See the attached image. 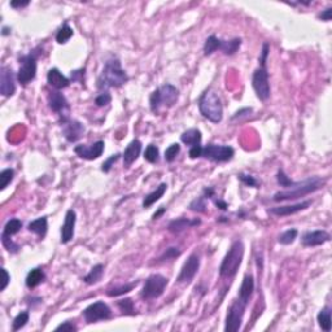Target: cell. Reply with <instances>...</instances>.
Masks as SVG:
<instances>
[{
	"label": "cell",
	"mask_w": 332,
	"mask_h": 332,
	"mask_svg": "<svg viewBox=\"0 0 332 332\" xmlns=\"http://www.w3.org/2000/svg\"><path fill=\"white\" fill-rule=\"evenodd\" d=\"M103 274H104V266H103L102 263H98V265H95L94 267L90 270V273L83 277L82 280L85 281L87 285H94L102 280Z\"/></svg>",
	"instance_id": "obj_29"
},
{
	"label": "cell",
	"mask_w": 332,
	"mask_h": 332,
	"mask_svg": "<svg viewBox=\"0 0 332 332\" xmlns=\"http://www.w3.org/2000/svg\"><path fill=\"white\" fill-rule=\"evenodd\" d=\"M104 141L98 140L95 141L94 144L91 145H75L74 152L75 155L79 157V158H83V160L87 161H94L98 160L99 157L102 156L103 152H104Z\"/></svg>",
	"instance_id": "obj_16"
},
{
	"label": "cell",
	"mask_w": 332,
	"mask_h": 332,
	"mask_svg": "<svg viewBox=\"0 0 332 332\" xmlns=\"http://www.w3.org/2000/svg\"><path fill=\"white\" fill-rule=\"evenodd\" d=\"M269 52H270V44L269 43L262 44L261 55H260V59H258L260 67H266V63H267V57H269Z\"/></svg>",
	"instance_id": "obj_46"
},
{
	"label": "cell",
	"mask_w": 332,
	"mask_h": 332,
	"mask_svg": "<svg viewBox=\"0 0 332 332\" xmlns=\"http://www.w3.org/2000/svg\"><path fill=\"white\" fill-rule=\"evenodd\" d=\"M120 157H121V155H120V153H116V155H112L109 158H106V160L104 161V162H103V165H102V172L109 173L110 169H112V166H113V165L116 164L118 160H120Z\"/></svg>",
	"instance_id": "obj_45"
},
{
	"label": "cell",
	"mask_w": 332,
	"mask_h": 332,
	"mask_svg": "<svg viewBox=\"0 0 332 332\" xmlns=\"http://www.w3.org/2000/svg\"><path fill=\"white\" fill-rule=\"evenodd\" d=\"M82 315L87 323H96L99 320H108L112 318V309L104 301H96L88 305L82 312Z\"/></svg>",
	"instance_id": "obj_11"
},
{
	"label": "cell",
	"mask_w": 332,
	"mask_h": 332,
	"mask_svg": "<svg viewBox=\"0 0 332 332\" xmlns=\"http://www.w3.org/2000/svg\"><path fill=\"white\" fill-rule=\"evenodd\" d=\"M246 304L243 302L242 300L232 301V304L230 305V308L227 309V315L226 320H225V331L226 332H236L240 330L243 323V318L245 314Z\"/></svg>",
	"instance_id": "obj_7"
},
{
	"label": "cell",
	"mask_w": 332,
	"mask_h": 332,
	"mask_svg": "<svg viewBox=\"0 0 332 332\" xmlns=\"http://www.w3.org/2000/svg\"><path fill=\"white\" fill-rule=\"evenodd\" d=\"M244 244L242 240H235L230 249L223 257L222 263L219 266V277L221 278H234L238 273L239 267L242 265L244 257Z\"/></svg>",
	"instance_id": "obj_5"
},
{
	"label": "cell",
	"mask_w": 332,
	"mask_h": 332,
	"mask_svg": "<svg viewBox=\"0 0 332 332\" xmlns=\"http://www.w3.org/2000/svg\"><path fill=\"white\" fill-rule=\"evenodd\" d=\"M297 235H298V231H297L296 228H291V230L284 231L283 234L279 235L278 242H279V244H281V245H289V244H292V243L296 240Z\"/></svg>",
	"instance_id": "obj_36"
},
{
	"label": "cell",
	"mask_w": 332,
	"mask_h": 332,
	"mask_svg": "<svg viewBox=\"0 0 332 332\" xmlns=\"http://www.w3.org/2000/svg\"><path fill=\"white\" fill-rule=\"evenodd\" d=\"M182 254V250L179 248H175V246H172V248H168L165 250V253L158 258L160 262H165V261H170V260H174V258L179 257Z\"/></svg>",
	"instance_id": "obj_41"
},
{
	"label": "cell",
	"mask_w": 332,
	"mask_h": 332,
	"mask_svg": "<svg viewBox=\"0 0 332 332\" xmlns=\"http://www.w3.org/2000/svg\"><path fill=\"white\" fill-rule=\"evenodd\" d=\"M169 284V279L161 274H152L145 279V283L143 285V289L140 292V297L143 300H155L162 296L165 289Z\"/></svg>",
	"instance_id": "obj_6"
},
{
	"label": "cell",
	"mask_w": 332,
	"mask_h": 332,
	"mask_svg": "<svg viewBox=\"0 0 332 332\" xmlns=\"http://www.w3.org/2000/svg\"><path fill=\"white\" fill-rule=\"evenodd\" d=\"M316 320L319 327L326 332L331 331V308L330 306H324L316 315Z\"/></svg>",
	"instance_id": "obj_31"
},
{
	"label": "cell",
	"mask_w": 332,
	"mask_h": 332,
	"mask_svg": "<svg viewBox=\"0 0 332 332\" xmlns=\"http://www.w3.org/2000/svg\"><path fill=\"white\" fill-rule=\"evenodd\" d=\"M242 46V39L240 38H234L230 40H221V47L219 51H222L223 55L232 56L239 51V48Z\"/></svg>",
	"instance_id": "obj_27"
},
{
	"label": "cell",
	"mask_w": 332,
	"mask_h": 332,
	"mask_svg": "<svg viewBox=\"0 0 332 332\" xmlns=\"http://www.w3.org/2000/svg\"><path fill=\"white\" fill-rule=\"evenodd\" d=\"M312 205V201L310 200H306V201H301V203L297 204H291V205H280V207H275L269 209V213L274 215H278V217H288V215L296 214L298 211H302L305 209H308L309 207Z\"/></svg>",
	"instance_id": "obj_19"
},
{
	"label": "cell",
	"mask_w": 332,
	"mask_h": 332,
	"mask_svg": "<svg viewBox=\"0 0 332 332\" xmlns=\"http://www.w3.org/2000/svg\"><path fill=\"white\" fill-rule=\"evenodd\" d=\"M129 81V75L122 69L118 59H109L104 64L102 73L98 78L99 91H109V88H118Z\"/></svg>",
	"instance_id": "obj_1"
},
{
	"label": "cell",
	"mask_w": 332,
	"mask_h": 332,
	"mask_svg": "<svg viewBox=\"0 0 332 332\" xmlns=\"http://www.w3.org/2000/svg\"><path fill=\"white\" fill-rule=\"evenodd\" d=\"M46 279V274L40 267L33 269L29 271L28 277H26V287L28 288H35Z\"/></svg>",
	"instance_id": "obj_26"
},
{
	"label": "cell",
	"mask_w": 332,
	"mask_h": 332,
	"mask_svg": "<svg viewBox=\"0 0 332 332\" xmlns=\"http://www.w3.org/2000/svg\"><path fill=\"white\" fill-rule=\"evenodd\" d=\"M48 106L52 112H55L60 116V118L69 117V112H70V105L68 103L67 98L64 96L60 91H50L47 96Z\"/></svg>",
	"instance_id": "obj_14"
},
{
	"label": "cell",
	"mask_w": 332,
	"mask_h": 332,
	"mask_svg": "<svg viewBox=\"0 0 332 332\" xmlns=\"http://www.w3.org/2000/svg\"><path fill=\"white\" fill-rule=\"evenodd\" d=\"M199 225H201V221H200L199 218L190 219L182 217V218L173 219L172 222L168 225V230L170 231L172 234H180V232H183L184 230L191 228V227L199 226Z\"/></svg>",
	"instance_id": "obj_22"
},
{
	"label": "cell",
	"mask_w": 332,
	"mask_h": 332,
	"mask_svg": "<svg viewBox=\"0 0 332 332\" xmlns=\"http://www.w3.org/2000/svg\"><path fill=\"white\" fill-rule=\"evenodd\" d=\"M166 190H168V184L161 183L160 186L155 190V191L151 192V193H148V195L145 196L144 200H143V207L149 208L151 205H153V204L156 203V201H158V200L165 195Z\"/></svg>",
	"instance_id": "obj_28"
},
{
	"label": "cell",
	"mask_w": 332,
	"mask_h": 332,
	"mask_svg": "<svg viewBox=\"0 0 332 332\" xmlns=\"http://www.w3.org/2000/svg\"><path fill=\"white\" fill-rule=\"evenodd\" d=\"M326 180L319 178V176H313V178H308V179L302 180V182H293L291 187L285 188L283 191L277 192L273 196L274 201H291V200H297L300 197L313 193V192L318 191L323 187Z\"/></svg>",
	"instance_id": "obj_2"
},
{
	"label": "cell",
	"mask_w": 332,
	"mask_h": 332,
	"mask_svg": "<svg viewBox=\"0 0 332 332\" xmlns=\"http://www.w3.org/2000/svg\"><path fill=\"white\" fill-rule=\"evenodd\" d=\"M277 182H278V184L280 186V187H285V188L291 187V186L293 184V182L289 179L288 176H287V174H285L283 169H279V170H278Z\"/></svg>",
	"instance_id": "obj_44"
},
{
	"label": "cell",
	"mask_w": 332,
	"mask_h": 332,
	"mask_svg": "<svg viewBox=\"0 0 332 332\" xmlns=\"http://www.w3.org/2000/svg\"><path fill=\"white\" fill-rule=\"evenodd\" d=\"M200 114L208 121L219 123L223 118V106L218 92L213 88H208L199 98Z\"/></svg>",
	"instance_id": "obj_4"
},
{
	"label": "cell",
	"mask_w": 332,
	"mask_h": 332,
	"mask_svg": "<svg viewBox=\"0 0 332 332\" xmlns=\"http://www.w3.org/2000/svg\"><path fill=\"white\" fill-rule=\"evenodd\" d=\"M165 211H166V208L161 207L160 209H158V210H157L156 213H155V214L152 215V218H153V219H158V218H160V217H161V215L164 214Z\"/></svg>",
	"instance_id": "obj_57"
},
{
	"label": "cell",
	"mask_w": 332,
	"mask_h": 332,
	"mask_svg": "<svg viewBox=\"0 0 332 332\" xmlns=\"http://www.w3.org/2000/svg\"><path fill=\"white\" fill-rule=\"evenodd\" d=\"M13 176H15V170L13 169L8 168L1 170V173H0V188L5 190L8 187V184L13 180Z\"/></svg>",
	"instance_id": "obj_39"
},
{
	"label": "cell",
	"mask_w": 332,
	"mask_h": 332,
	"mask_svg": "<svg viewBox=\"0 0 332 332\" xmlns=\"http://www.w3.org/2000/svg\"><path fill=\"white\" fill-rule=\"evenodd\" d=\"M234 156L235 149L230 145L208 144L203 147V157L211 162H228Z\"/></svg>",
	"instance_id": "obj_10"
},
{
	"label": "cell",
	"mask_w": 332,
	"mask_h": 332,
	"mask_svg": "<svg viewBox=\"0 0 332 332\" xmlns=\"http://www.w3.org/2000/svg\"><path fill=\"white\" fill-rule=\"evenodd\" d=\"M180 153V144L178 143H174V144L169 145L166 151H165V160L166 162H173L175 160L176 156Z\"/></svg>",
	"instance_id": "obj_40"
},
{
	"label": "cell",
	"mask_w": 332,
	"mask_h": 332,
	"mask_svg": "<svg viewBox=\"0 0 332 332\" xmlns=\"http://www.w3.org/2000/svg\"><path fill=\"white\" fill-rule=\"evenodd\" d=\"M1 274H3V283H1V291H5V288L8 287L9 281H11V275H9V273L7 271V269H4V267H1Z\"/></svg>",
	"instance_id": "obj_52"
},
{
	"label": "cell",
	"mask_w": 332,
	"mask_h": 332,
	"mask_svg": "<svg viewBox=\"0 0 332 332\" xmlns=\"http://www.w3.org/2000/svg\"><path fill=\"white\" fill-rule=\"evenodd\" d=\"M214 196V190L211 187H207V188H204V197L205 199H211Z\"/></svg>",
	"instance_id": "obj_55"
},
{
	"label": "cell",
	"mask_w": 332,
	"mask_h": 332,
	"mask_svg": "<svg viewBox=\"0 0 332 332\" xmlns=\"http://www.w3.org/2000/svg\"><path fill=\"white\" fill-rule=\"evenodd\" d=\"M29 312H21L17 314V316L13 319L12 330L13 331H20L21 328H24L29 322Z\"/></svg>",
	"instance_id": "obj_38"
},
{
	"label": "cell",
	"mask_w": 332,
	"mask_h": 332,
	"mask_svg": "<svg viewBox=\"0 0 332 332\" xmlns=\"http://www.w3.org/2000/svg\"><path fill=\"white\" fill-rule=\"evenodd\" d=\"M190 209L192 211H197V213H204L207 210V203H205V197L201 196V197H197L193 201H191L190 204Z\"/></svg>",
	"instance_id": "obj_43"
},
{
	"label": "cell",
	"mask_w": 332,
	"mask_h": 332,
	"mask_svg": "<svg viewBox=\"0 0 332 332\" xmlns=\"http://www.w3.org/2000/svg\"><path fill=\"white\" fill-rule=\"evenodd\" d=\"M28 230L33 234L38 235L40 239H43L46 235H47L48 230V222L46 217H40V218H36L34 221L28 225Z\"/></svg>",
	"instance_id": "obj_25"
},
{
	"label": "cell",
	"mask_w": 332,
	"mask_h": 332,
	"mask_svg": "<svg viewBox=\"0 0 332 332\" xmlns=\"http://www.w3.org/2000/svg\"><path fill=\"white\" fill-rule=\"evenodd\" d=\"M330 234L327 231L324 230H315V231H308L302 235L301 238V243L304 246H318V245H323L324 243L330 242Z\"/></svg>",
	"instance_id": "obj_18"
},
{
	"label": "cell",
	"mask_w": 332,
	"mask_h": 332,
	"mask_svg": "<svg viewBox=\"0 0 332 332\" xmlns=\"http://www.w3.org/2000/svg\"><path fill=\"white\" fill-rule=\"evenodd\" d=\"M200 269V257L199 254L192 253L188 256L186 262L180 269V273L176 278L178 283H190V281L196 277V274L199 273Z\"/></svg>",
	"instance_id": "obj_15"
},
{
	"label": "cell",
	"mask_w": 332,
	"mask_h": 332,
	"mask_svg": "<svg viewBox=\"0 0 332 332\" xmlns=\"http://www.w3.org/2000/svg\"><path fill=\"white\" fill-rule=\"evenodd\" d=\"M9 33H8V29L7 28H3V35H8Z\"/></svg>",
	"instance_id": "obj_58"
},
{
	"label": "cell",
	"mask_w": 332,
	"mask_h": 332,
	"mask_svg": "<svg viewBox=\"0 0 332 332\" xmlns=\"http://www.w3.org/2000/svg\"><path fill=\"white\" fill-rule=\"evenodd\" d=\"M138 281L135 283H129V284H122V285H116L113 288H109L106 291V295L109 297H117V296H122L125 293L131 292L135 287H137Z\"/></svg>",
	"instance_id": "obj_33"
},
{
	"label": "cell",
	"mask_w": 332,
	"mask_h": 332,
	"mask_svg": "<svg viewBox=\"0 0 332 332\" xmlns=\"http://www.w3.org/2000/svg\"><path fill=\"white\" fill-rule=\"evenodd\" d=\"M21 228H22V222L20 219H9L8 222L5 223L4 230H3V234H1V239H12L13 235L18 234Z\"/></svg>",
	"instance_id": "obj_30"
},
{
	"label": "cell",
	"mask_w": 332,
	"mask_h": 332,
	"mask_svg": "<svg viewBox=\"0 0 332 332\" xmlns=\"http://www.w3.org/2000/svg\"><path fill=\"white\" fill-rule=\"evenodd\" d=\"M141 148H143V144H141V141L139 139H134L126 147L125 152L122 155V157H123V166L125 168H130L138 160V157L140 156Z\"/></svg>",
	"instance_id": "obj_21"
},
{
	"label": "cell",
	"mask_w": 332,
	"mask_h": 332,
	"mask_svg": "<svg viewBox=\"0 0 332 332\" xmlns=\"http://www.w3.org/2000/svg\"><path fill=\"white\" fill-rule=\"evenodd\" d=\"M75 222H77V213L74 209H69L65 214L64 225L61 226V243L63 244H68L74 238Z\"/></svg>",
	"instance_id": "obj_17"
},
{
	"label": "cell",
	"mask_w": 332,
	"mask_h": 332,
	"mask_svg": "<svg viewBox=\"0 0 332 332\" xmlns=\"http://www.w3.org/2000/svg\"><path fill=\"white\" fill-rule=\"evenodd\" d=\"M318 18L322 21H331L332 18V8L331 7H328V8H326L324 11H322V12L318 15Z\"/></svg>",
	"instance_id": "obj_53"
},
{
	"label": "cell",
	"mask_w": 332,
	"mask_h": 332,
	"mask_svg": "<svg viewBox=\"0 0 332 332\" xmlns=\"http://www.w3.org/2000/svg\"><path fill=\"white\" fill-rule=\"evenodd\" d=\"M47 83L52 88L60 91L70 85V79L65 77L57 68H52L47 73Z\"/></svg>",
	"instance_id": "obj_20"
},
{
	"label": "cell",
	"mask_w": 332,
	"mask_h": 332,
	"mask_svg": "<svg viewBox=\"0 0 332 332\" xmlns=\"http://www.w3.org/2000/svg\"><path fill=\"white\" fill-rule=\"evenodd\" d=\"M73 34H74L73 29H71L68 24H64L63 26L59 29L57 34H56V42L59 44H65L68 40L73 36Z\"/></svg>",
	"instance_id": "obj_35"
},
{
	"label": "cell",
	"mask_w": 332,
	"mask_h": 332,
	"mask_svg": "<svg viewBox=\"0 0 332 332\" xmlns=\"http://www.w3.org/2000/svg\"><path fill=\"white\" fill-rule=\"evenodd\" d=\"M179 99V90L172 83H165L153 91L149 96V108L153 114H158L162 109H170Z\"/></svg>",
	"instance_id": "obj_3"
},
{
	"label": "cell",
	"mask_w": 332,
	"mask_h": 332,
	"mask_svg": "<svg viewBox=\"0 0 332 332\" xmlns=\"http://www.w3.org/2000/svg\"><path fill=\"white\" fill-rule=\"evenodd\" d=\"M252 87H253L256 96L261 102H266L271 95V88H270L269 82V73L266 67H258L254 70L252 75Z\"/></svg>",
	"instance_id": "obj_9"
},
{
	"label": "cell",
	"mask_w": 332,
	"mask_h": 332,
	"mask_svg": "<svg viewBox=\"0 0 332 332\" xmlns=\"http://www.w3.org/2000/svg\"><path fill=\"white\" fill-rule=\"evenodd\" d=\"M38 57L35 53H29L20 57V69L17 71V81L26 86L34 81L36 77V69H38Z\"/></svg>",
	"instance_id": "obj_8"
},
{
	"label": "cell",
	"mask_w": 332,
	"mask_h": 332,
	"mask_svg": "<svg viewBox=\"0 0 332 332\" xmlns=\"http://www.w3.org/2000/svg\"><path fill=\"white\" fill-rule=\"evenodd\" d=\"M29 4H30L29 0H25V1H16V0H13V1H11V7L12 8H25Z\"/></svg>",
	"instance_id": "obj_54"
},
{
	"label": "cell",
	"mask_w": 332,
	"mask_h": 332,
	"mask_svg": "<svg viewBox=\"0 0 332 332\" xmlns=\"http://www.w3.org/2000/svg\"><path fill=\"white\" fill-rule=\"evenodd\" d=\"M85 68H81L78 70H73L70 74V78L73 82H79L83 85V78H85Z\"/></svg>",
	"instance_id": "obj_48"
},
{
	"label": "cell",
	"mask_w": 332,
	"mask_h": 332,
	"mask_svg": "<svg viewBox=\"0 0 332 332\" xmlns=\"http://www.w3.org/2000/svg\"><path fill=\"white\" fill-rule=\"evenodd\" d=\"M60 126H61V130H63L64 138L69 143L78 141L85 135V131H86V127H85L82 122L77 121V120L70 117L60 118Z\"/></svg>",
	"instance_id": "obj_12"
},
{
	"label": "cell",
	"mask_w": 332,
	"mask_h": 332,
	"mask_svg": "<svg viewBox=\"0 0 332 332\" xmlns=\"http://www.w3.org/2000/svg\"><path fill=\"white\" fill-rule=\"evenodd\" d=\"M214 203H215V205L221 209V210H227V208H228L226 201H223V200H215Z\"/></svg>",
	"instance_id": "obj_56"
},
{
	"label": "cell",
	"mask_w": 332,
	"mask_h": 332,
	"mask_svg": "<svg viewBox=\"0 0 332 332\" xmlns=\"http://www.w3.org/2000/svg\"><path fill=\"white\" fill-rule=\"evenodd\" d=\"M221 40L219 39L218 36L215 35H210L209 38H208L207 40H205V43H204V55L205 56H210L213 55L215 51H218L219 47H221Z\"/></svg>",
	"instance_id": "obj_32"
},
{
	"label": "cell",
	"mask_w": 332,
	"mask_h": 332,
	"mask_svg": "<svg viewBox=\"0 0 332 332\" xmlns=\"http://www.w3.org/2000/svg\"><path fill=\"white\" fill-rule=\"evenodd\" d=\"M238 178L240 180H242L243 183L245 184V186H249V187H257L258 186V182L257 179L254 178V176L252 175H248V174H239Z\"/></svg>",
	"instance_id": "obj_47"
},
{
	"label": "cell",
	"mask_w": 332,
	"mask_h": 332,
	"mask_svg": "<svg viewBox=\"0 0 332 332\" xmlns=\"http://www.w3.org/2000/svg\"><path fill=\"white\" fill-rule=\"evenodd\" d=\"M180 140L186 145L191 147H196V145H201V140H203V135L199 129H188L186 130L182 135H180Z\"/></svg>",
	"instance_id": "obj_24"
},
{
	"label": "cell",
	"mask_w": 332,
	"mask_h": 332,
	"mask_svg": "<svg viewBox=\"0 0 332 332\" xmlns=\"http://www.w3.org/2000/svg\"><path fill=\"white\" fill-rule=\"evenodd\" d=\"M144 158L145 161H148L149 164H156L160 160V149L157 148L156 145L149 144L147 148H145L144 152Z\"/></svg>",
	"instance_id": "obj_37"
},
{
	"label": "cell",
	"mask_w": 332,
	"mask_h": 332,
	"mask_svg": "<svg viewBox=\"0 0 332 332\" xmlns=\"http://www.w3.org/2000/svg\"><path fill=\"white\" fill-rule=\"evenodd\" d=\"M17 75L8 65H3L0 69V94L4 98H11L16 92Z\"/></svg>",
	"instance_id": "obj_13"
},
{
	"label": "cell",
	"mask_w": 332,
	"mask_h": 332,
	"mask_svg": "<svg viewBox=\"0 0 332 332\" xmlns=\"http://www.w3.org/2000/svg\"><path fill=\"white\" fill-rule=\"evenodd\" d=\"M253 291H254V278L252 274H246L245 277L243 278L242 284H240V288H239L238 298L248 305L249 304L250 297H252V295H253Z\"/></svg>",
	"instance_id": "obj_23"
},
{
	"label": "cell",
	"mask_w": 332,
	"mask_h": 332,
	"mask_svg": "<svg viewBox=\"0 0 332 332\" xmlns=\"http://www.w3.org/2000/svg\"><path fill=\"white\" fill-rule=\"evenodd\" d=\"M117 306L123 315H135L137 314L135 305H134V301L131 298H122V300L117 301Z\"/></svg>",
	"instance_id": "obj_34"
},
{
	"label": "cell",
	"mask_w": 332,
	"mask_h": 332,
	"mask_svg": "<svg viewBox=\"0 0 332 332\" xmlns=\"http://www.w3.org/2000/svg\"><path fill=\"white\" fill-rule=\"evenodd\" d=\"M253 112L252 108H243V109L235 112V114L232 116V120H238V118H243V117H248L250 113Z\"/></svg>",
	"instance_id": "obj_51"
},
{
	"label": "cell",
	"mask_w": 332,
	"mask_h": 332,
	"mask_svg": "<svg viewBox=\"0 0 332 332\" xmlns=\"http://www.w3.org/2000/svg\"><path fill=\"white\" fill-rule=\"evenodd\" d=\"M188 156L191 160H196L199 157H203V145H196V147H191Z\"/></svg>",
	"instance_id": "obj_50"
},
{
	"label": "cell",
	"mask_w": 332,
	"mask_h": 332,
	"mask_svg": "<svg viewBox=\"0 0 332 332\" xmlns=\"http://www.w3.org/2000/svg\"><path fill=\"white\" fill-rule=\"evenodd\" d=\"M110 102H112V95L109 94V91H100V94L95 98V104L99 108L108 105Z\"/></svg>",
	"instance_id": "obj_42"
},
{
	"label": "cell",
	"mask_w": 332,
	"mask_h": 332,
	"mask_svg": "<svg viewBox=\"0 0 332 332\" xmlns=\"http://www.w3.org/2000/svg\"><path fill=\"white\" fill-rule=\"evenodd\" d=\"M77 330H78V327L73 322H70V320H67V322L59 324L56 327V331H77Z\"/></svg>",
	"instance_id": "obj_49"
}]
</instances>
